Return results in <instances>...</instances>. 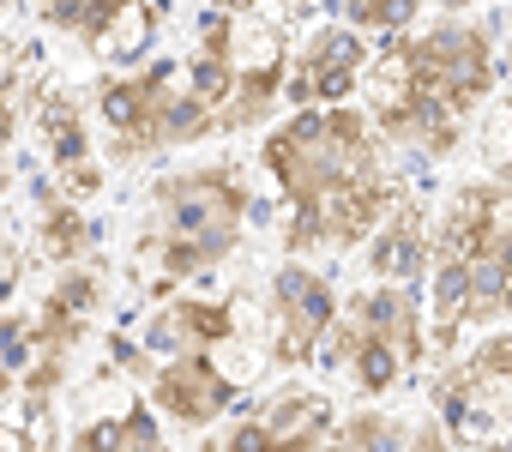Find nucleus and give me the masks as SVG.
Here are the masks:
<instances>
[{"label": "nucleus", "instance_id": "1", "mask_svg": "<svg viewBox=\"0 0 512 452\" xmlns=\"http://www.w3.org/2000/svg\"><path fill=\"white\" fill-rule=\"evenodd\" d=\"M284 199H290V254L308 248H356L380 230L392 181L380 169V145L368 115L338 109H296L260 157Z\"/></svg>", "mask_w": 512, "mask_h": 452}, {"label": "nucleus", "instance_id": "2", "mask_svg": "<svg viewBox=\"0 0 512 452\" xmlns=\"http://www.w3.org/2000/svg\"><path fill=\"white\" fill-rule=\"evenodd\" d=\"M494 85V49L476 25H434L428 37H398L374 67V121L428 151L446 157L476 115V103Z\"/></svg>", "mask_w": 512, "mask_h": 452}, {"label": "nucleus", "instance_id": "3", "mask_svg": "<svg viewBox=\"0 0 512 452\" xmlns=\"http://www.w3.org/2000/svg\"><path fill=\"white\" fill-rule=\"evenodd\" d=\"M241 211H247V193H241L235 169L169 175L157 187V236H151L163 272L187 278V272L217 266L241 242Z\"/></svg>", "mask_w": 512, "mask_h": 452}, {"label": "nucleus", "instance_id": "4", "mask_svg": "<svg viewBox=\"0 0 512 452\" xmlns=\"http://www.w3.org/2000/svg\"><path fill=\"white\" fill-rule=\"evenodd\" d=\"M97 109H103L115 157H139V151H163V145H187V139L217 133L211 109L193 91H175V61H151L133 79H109Z\"/></svg>", "mask_w": 512, "mask_h": 452}, {"label": "nucleus", "instance_id": "5", "mask_svg": "<svg viewBox=\"0 0 512 452\" xmlns=\"http://www.w3.org/2000/svg\"><path fill=\"white\" fill-rule=\"evenodd\" d=\"M332 356L326 362H350L362 392H386L404 362L422 356V326H416V302L404 290H374L362 302H350L344 320H332Z\"/></svg>", "mask_w": 512, "mask_h": 452}, {"label": "nucleus", "instance_id": "6", "mask_svg": "<svg viewBox=\"0 0 512 452\" xmlns=\"http://www.w3.org/2000/svg\"><path fill=\"white\" fill-rule=\"evenodd\" d=\"M43 19L91 43L103 61H133L163 19V0H43Z\"/></svg>", "mask_w": 512, "mask_h": 452}, {"label": "nucleus", "instance_id": "7", "mask_svg": "<svg viewBox=\"0 0 512 452\" xmlns=\"http://www.w3.org/2000/svg\"><path fill=\"white\" fill-rule=\"evenodd\" d=\"M272 302H278V362L296 368L308 356H320L332 320H338V302H332V284L308 266H284L272 278Z\"/></svg>", "mask_w": 512, "mask_h": 452}, {"label": "nucleus", "instance_id": "8", "mask_svg": "<svg viewBox=\"0 0 512 452\" xmlns=\"http://www.w3.org/2000/svg\"><path fill=\"white\" fill-rule=\"evenodd\" d=\"M362 67H368V49H362L356 31H320L302 49L284 97H290V109H338L362 85Z\"/></svg>", "mask_w": 512, "mask_h": 452}, {"label": "nucleus", "instance_id": "9", "mask_svg": "<svg viewBox=\"0 0 512 452\" xmlns=\"http://www.w3.org/2000/svg\"><path fill=\"white\" fill-rule=\"evenodd\" d=\"M151 398H157L175 422L199 428V422H211L217 410H229V404H235V380H229L205 350H181V356L157 374Z\"/></svg>", "mask_w": 512, "mask_h": 452}, {"label": "nucleus", "instance_id": "10", "mask_svg": "<svg viewBox=\"0 0 512 452\" xmlns=\"http://www.w3.org/2000/svg\"><path fill=\"white\" fill-rule=\"evenodd\" d=\"M37 133H43V145H49V163L61 169V181H67V193H97V163H91V127H85V115H79V103L67 97V91H43L37 97Z\"/></svg>", "mask_w": 512, "mask_h": 452}, {"label": "nucleus", "instance_id": "11", "mask_svg": "<svg viewBox=\"0 0 512 452\" xmlns=\"http://www.w3.org/2000/svg\"><path fill=\"white\" fill-rule=\"evenodd\" d=\"M187 91L211 109V121H217V109H223L229 91H235V19H229L223 7H211L205 25H199V61H193Z\"/></svg>", "mask_w": 512, "mask_h": 452}, {"label": "nucleus", "instance_id": "12", "mask_svg": "<svg viewBox=\"0 0 512 452\" xmlns=\"http://www.w3.org/2000/svg\"><path fill=\"white\" fill-rule=\"evenodd\" d=\"M422 260H428V242H422V211L416 205H398L392 223H380L374 236V278H392V284H416L422 278Z\"/></svg>", "mask_w": 512, "mask_h": 452}, {"label": "nucleus", "instance_id": "13", "mask_svg": "<svg viewBox=\"0 0 512 452\" xmlns=\"http://www.w3.org/2000/svg\"><path fill=\"white\" fill-rule=\"evenodd\" d=\"M500 314H512V217L470 266V320H500Z\"/></svg>", "mask_w": 512, "mask_h": 452}, {"label": "nucleus", "instance_id": "14", "mask_svg": "<svg viewBox=\"0 0 512 452\" xmlns=\"http://www.w3.org/2000/svg\"><path fill=\"white\" fill-rule=\"evenodd\" d=\"M91 308H97V278L73 272V278L55 284V296L43 302V350H49V368H61V350L79 338V326H85Z\"/></svg>", "mask_w": 512, "mask_h": 452}, {"label": "nucleus", "instance_id": "15", "mask_svg": "<svg viewBox=\"0 0 512 452\" xmlns=\"http://www.w3.org/2000/svg\"><path fill=\"white\" fill-rule=\"evenodd\" d=\"M235 332V320L217 308V302H175L157 326H151V344L157 350H199V344H217V338H229Z\"/></svg>", "mask_w": 512, "mask_h": 452}, {"label": "nucleus", "instance_id": "16", "mask_svg": "<svg viewBox=\"0 0 512 452\" xmlns=\"http://www.w3.org/2000/svg\"><path fill=\"white\" fill-rule=\"evenodd\" d=\"M332 452H446V440L434 428H398L380 416H356Z\"/></svg>", "mask_w": 512, "mask_h": 452}, {"label": "nucleus", "instance_id": "17", "mask_svg": "<svg viewBox=\"0 0 512 452\" xmlns=\"http://www.w3.org/2000/svg\"><path fill=\"white\" fill-rule=\"evenodd\" d=\"M73 452H163V440H157V422H151L145 410H127V416H115V422L79 428Z\"/></svg>", "mask_w": 512, "mask_h": 452}, {"label": "nucleus", "instance_id": "18", "mask_svg": "<svg viewBox=\"0 0 512 452\" xmlns=\"http://www.w3.org/2000/svg\"><path fill=\"white\" fill-rule=\"evenodd\" d=\"M43 248H49V260H79L91 248V223L73 205H61L55 193H43Z\"/></svg>", "mask_w": 512, "mask_h": 452}, {"label": "nucleus", "instance_id": "19", "mask_svg": "<svg viewBox=\"0 0 512 452\" xmlns=\"http://www.w3.org/2000/svg\"><path fill=\"white\" fill-rule=\"evenodd\" d=\"M320 440V422H302V428H266V422H247L229 434L223 452H314Z\"/></svg>", "mask_w": 512, "mask_h": 452}, {"label": "nucleus", "instance_id": "20", "mask_svg": "<svg viewBox=\"0 0 512 452\" xmlns=\"http://www.w3.org/2000/svg\"><path fill=\"white\" fill-rule=\"evenodd\" d=\"M416 13H422V0H350V19L380 31V37H398Z\"/></svg>", "mask_w": 512, "mask_h": 452}, {"label": "nucleus", "instance_id": "21", "mask_svg": "<svg viewBox=\"0 0 512 452\" xmlns=\"http://www.w3.org/2000/svg\"><path fill=\"white\" fill-rule=\"evenodd\" d=\"M19 61H25V49L0 37V151H7V139H13V109H19V79H25Z\"/></svg>", "mask_w": 512, "mask_h": 452}, {"label": "nucleus", "instance_id": "22", "mask_svg": "<svg viewBox=\"0 0 512 452\" xmlns=\"http://www.w3.org/2000/svg\"><path fill=\"white\" fill-rule=\"evenodd\" d=\"M25 362H31V320L7 314V320H0V374H13Z\"/></svg>", "mask_w": 512, "mask_h": 452}, {"label": "nucleus", "instance_id": "23", "mask_svg": "<svg viewBox=\"0 0 512 452\" xmlns=\"http://www.w3.org/2000/svg\"><path fill=\"white\" fill-rule=\"evenodd\" d=\"M223 13H253V7H284V13H296V7H314V0H217Z\"/></svg>", "mask_w": 512, "mask_h": 452}, {"label": "nucleus", "instance_id": "24", "mask_svg": "<svg viewBox=\"0 0 512 452\" xmlns=\"http://www.w3.org/2000/svg\"><path fill=\"white\" fill-rule=\"evenodd\" d=\"M0 290H7V266H0Z\"/></svg>", "mask_w": 512, "mask_h": 452}, {"label": "nucleus", "instance_id": "25", "mask_svg": "<svg viewBox=\"0 0 512 452\" xmlns=\"http://www.w3.org/2000/svg\"><path fill=\"white\" fill-rule=\"evenodd\" d=\"M446 7H464V0H446Z\"/></svg>", "mask_w": 512, "mask_h": 452}]
</instances>
